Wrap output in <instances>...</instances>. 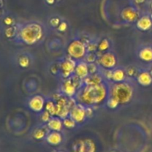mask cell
<instances>
[{
    "label": "cell",
    "instance_id": "obj_1",
    "mask_svg": "<svg viewBox=\"0 0 152 152\" xmlns=\"http://www.w3.org/2000/svg\"><path fill=\"white\" fill-rule=\"evenodd\" d=\"M75 97L78 103L86 107L99 105L106 102L108 97V87L105 83L98 86L83 85L78 90Z\"/></svg>",
    "mask_w": 152,
    "mask_h": 152
},
{
    "label": "cell",
    "instance_id": "obj_2",
    "mask_svg": "<svg viewBox=\"0 0 152 152\" xmlns=\"http://www.w3.org/2000/svg\"><path fill=\"white\" fill-rule=\"evenodd\" d=\"M19 39L28 45L37 44L44 36V28L40 23L33 22L24 25L17 34Z\"/></svg>",
    "mask_w": 152,
    "mask_h": 152
},
{
    "label": "cell",
    "instance_id": "obj_3",
    "mask_svg": "<svg viewBox=\"0 0 152 152\" xmlns=\"http://www.w3.org/2000/svg\"><path fill=\"white\" fill-rule=\"evenodd\" d=\"M134 88L127 82L113 83L108 87V96L114 98L119 102L120 105H125L132 101L134 96Z\"/></svg>",
    "mask_w": 152,
    "mask_h": 152
},
{
    "label": "cell",
    "instance_id": "obj_4",
    "mask_svg": "<svg viewBox=\"0 0 152 152\" xmlns=\"http://www.w3.org/2000/svg\"><path fill=\"white\" fill-rule=\"evenodd\" d=\"M67 53L69 57L77 61L83 60L87 54V46L81 39H73L67 47Z\"/></svg>",
    "mask_w": 152,
    "mask_h": 152
},
{
    "label": "cell",
    "instance_id": "obj_5",
    "mask_svg": "<svg viewBox=\"0 0 152 152\" xmlns=\"http://www.w3.org/2000/svg\"><path fill=\"white\" fill-rule=\"evenodd\" d=\"M77 61L69 57L64 59L59 65V73L64 79H68L72 77L75 71Z\"/></svg>",
    "mask_w": 152,
    "mask_h": 152
},
{
    "label": "cell",
    "instance_id": "obj_6",
    "mask_svg": "<svg viewBox=\"0 0 152 152\" xmlns=\"http://www.w3.org/2000/svg\"><path fill=\"white\" fill-rule=\"evenodd\" d=\"M96 62L104 69L112 70L117 66V59L114 53L106 51L102 53V55L97 58Z\"/></svg>",
    "mask_w": 152,
    "mask_h": 152
},
{
    "label": "cell",
    "instance_id": "obj_7",
    "mask_svg": "<svg viewBox=\"0 0 152 152\" xmlns=\"http://www.w3.org/2000/svg\"><path fill=\"white\" fill-rule=\"evenodd\" d=\"M69 117H71L77 123H83L88 117L87 107L82 104L76 103L69 113Z\"/></svg>",
    "mask_w": 152,
    "mask_h": 152
},
{
    "label": "cell",
    "instance_id": "obj_8",
    "mask_svg": "<svg viewBox=\"0 0 152 152\" xmlns=\"http://www.w3.org/2000/svg\"><path fill=\"white\" fill-rule=\"evenodd\" d=\"M140 60L143 63L152 66V44L146 43L140 46L137 52Z\"/></svg>",
    "mask_w": 152,
    "mask_h": 152
},
{
    "label": "cell",
    "instance_id": "obj_9",
    "mask_svg": "<svg viewBox=\"0 0 152 152\" xmlns=\"http://www.w3.org/2000/svg\"><path fill=\"white\" fill-rule=\"evenodd\" d=\"M45 99L41 95H35L29 99L28 106L31 111L36 113H41L44 111L45 105Z\"/></svg>",
    "mask_w": 152,
    "mask_h": 152
},
{
    "label": "cell",
    "instance_id": "obj_10",
    "mask_svg": "<svg viewBox=\"0 0 152 152\" xmlns=\"http://www.w3.org/2000/svg\"><path fill=\"white\" fill-rule=\"evenodd\" d=\"M140 13L133 7H127L123 9L121 12V17L126 22L132 23L136 22L140 17Z\"/></svg>",
    "mask_w": 152,
    "mask_h": 152
},
{
    "label": "cell",
    "instance_id": "obj_11",
    "mask_svg": "<svg viewBox=\"0 0 152 152\" xmlns=\"http://www.w3.org/2000/svg\"><path fill=\"white\" fill-rule=\"evenodd\" d=\"M62 94L68 97H75L76 94L78 91V89H77L76 85L74 84L71 77L65 79V81L63 82L62 86Z\"/></svg>",
    "mask_w": 152,
    "mask_h": 152
},
{
    "label": "cell",
    "instance_id": "obj_12",
    "mask_svg": "<svg viewBox=\"0 0 152 152\" xmlns=\"http://www.w3.org/2000/svg\"><path fill=\"white\" fill-rule=\"evenodd\" d=\"M136 26L141 31H151L152 19L149 13L141 16L136 22Z\"/></svg>",
    "mask_w": 152,
    "mask_h": 152
},
{
    "label": "cell",
    "instance_id": "obj_13",
    "mask_svg": "<svg viewBox=\"0 0 152 152\" xmlns=\"http://www.w3.org/2000/svg\"><path fill=\"white\" fill-rule=\"evenodd\" d=\"M74 75L77 76L78 78L83 80H84L89 75L88 65L86 61H77Z\"/></svg>",
    "mask_w": 152,
    "mask_h": 152
},
{
    "label": "cell",
    "instance_id": "obj_14",
    "mask_svg": "<svg viewBox=\"0 0 152 152\" xmlns=\"http://www.w3.org/2000/svg\"><path fill=\"white\" fill-rule=\"evenodd\" d=\"M137 82L142 87H148L152 85V77L148 69H143L140 71L137 77Z\"/></svg>",
    "mask_w": 152,
    "mask_h": 152
},
{
    "label": "cell",
    "instance_id": "obj_15",
    "mask_svg": "<svg viewBox=\"0 0 152 152\" xmlns=\"http://www.w3.org/2000/svg\"><path fill=\"white\" fill-rule=\"evenodd\" d=\"M96 146L91 140L86 139L79 142L77 145V151L78 152H95Z\"/></svg>",
    "mask_w": 152,
    "mask_h": 152
},
{
    "label": "cell",
    "instance_id": "obj_16",
    "mask_svg": "<svg viewBox=\"0 0 152 152\" xmlns=\"http://www.w3.org/2000/svg\"><path fill=\"white\" fill-rule=\"evenodd\" d=\"M47 127L53 132H61L62 128L64 127L62 120L59 117L53 116L48 122Z\"/></svg>",
    "mask_w": 152,
    "mask_h": 152
},
{
    "label": "cell",
    "instance_id": "obj_17",
    "mask_svg": "<svg viewBox=\"0 0 152 152\" xmlns=\"http://www.w3.org/2000/svg\"><path fill=\"white\" fill-rule=\"evenodd\" d=\"M103 82L102 76H101L99 73H96L94 74H89L84 80L83 83L86 86H98L102 84Z\"/></svg>",
    "mask_w": 152,
    "mask_h": 152
},
{
    "label": "cell",
    "instance_id": "obj_18",
    "mask_svg": "<svg viewBox=\"0 0 152 152\" xmlns=\"http://www.w3.org/2000/svg\"><path fill=\"white\" fill-rule=\"evenodd\" d=\"M126 71L123 68H114L112 70V78H111V82L113 83H121L124 82L126 78Z\"/></svg>",
    "mask_w": 152,
    "mask_h": 152
},
{
    "label": "cell",
    "instance_id": "obj_19",
    "mask_svg": "<svg viewBox=\"0 0 152 152\" xmlns=\"http://www.w3.org/2000/svg\"><path fill=\"white\" fill-rule=\"evenodd\" d=\"M47 142L53 145H57L60 144L62 141V136L59 132H53L48 134L46 137Z\"/></svg>",
    "mask_w": 152,
    "mask_h": 152
},
{
    "label": "cell",
    "instance_id": "obj_20",
    "mask_svg": "<svg viewBox=\"0 0 152 152\" xmlns=\"http://www.w3.org/2000/svg\"><path fill=\"white\" fill-rule=\"evenodd\" d=\"M47 129H49L48 128V129H45V128H39V129H36L34 133V137L36 140H42L44 137H47L48 134V133Z\"/></svg>",
    "mask_w": 152,
    "mask_h": 152
},
{
    "label": "cell",
    "instance_id": "obj_21",
    "mask_svg": "<svg viewBox=\"0 0 152 152\" xmlns=\"http://www.w3.org/2000/svg\"><path fill=\"white\" fill-rule=\"evenodd\" d=\"M45 109L46 111H48V112L51 114L52 117H53V116H56V103H55L53 101L48 100L47 102H45Z\"/></svg>",
    "mask_w": 152,
    "mask_h": 152
},
{
    "label": "cell",
    "instance_id": "obj_22",
    "mask_svg": "<svg viewBox=\"0 0 152 152\" xmlns=\"http://www.w3.org/2000/svg\"><path fill=\"white\" fill-rule=\"evenodd\" d=\"M110 48V42L108 39H103L98 43V51L105 53Z\"/></svg>",
    "mask_w": 152,
    "mask_h": 152
},
{
    "label": "cell",
    "instance_id": "obj_23",
    "mask_svg": "<svg viewBox=\"0 0 152 152\" xmlns=\"http://www.w3.org/2000/svg\"><path fill=\"white\" fill-rule=\"evenodd\" d=\"M62 123H63L64 127L68 129H74L76 127V126H77V123L71 117H70L69 116L68 117H66V118L63 119L62 120Z\"/></svg>",
    "mask_w": 152,
    "mask_h": 152
},
{
    "label": "cell",
    "instance_id": "obj_24",
    "mask_svg": "<svg viewBox=\"0 0 152 152\" xmlns=\"http://www.w3.org/2000/svg\"><path fill=\"white\" fill-rule=\"evenodd\" d=\"M106 103V105L111 109H115L117 107L120 105V103H119L117 99H115L114 98L111 97V96H108L107 98V100L105 102Z\"/></svg>",
    "mask_w": 152,
    "mask_h": 152
},
{
    "label": "cell",
    "instance_id": "obj_25",
    "mask_svg": "<svg viewBox=\"0 0 152 152\" xmlns=\"http://www.w3.org/2000/svg\"><path fill=\"white\" fill-rule=\"evenodd\" d=\"M97 56L95 53H87L85 56V61L87 63H94L97 60Z\"/></svg>",
    "mask_w": 152,
    "mask_h": 152
},
{
    "label": "cell",
    "instance_id": "obj_26",
    "mask_svg": "<svg viewBox=\"0 0 152 152\" xmlns=\"http://www.w3.org/2000/svg\"><path fill=\"white\" fill-rule=\"evenodd\" d=\"M16 33L18 34V31L16 30V28L15 27L11 26V27H9L7 28V29L5 30V36L7 37V38H13V37H15L16 34Z\"/></svg>",
    "mask_w": 152,
    "mask_h": 152
},
{
    "label": "cell",
    "instance_id": "obj_27",
    "mask_svg": "<svg viewBox=\"0 0 152 152\" xmlns=\"http://www.w3.org/2000/svg\"><path fill=\"white\" fill-rule=\"evenodd\" d=\"M139 70L137 69V68H135V67H129V68H128L127 70H126V74H127L129 77H137L138 74L140 73Z\"/></svg>",
    "mask_w": 152,
    "mask_h": 152
},
{
    "label": "cell",
    "instance_id": "obj_28",
    "mask_svg": "<svg viewBox=\"0 0 152 152\" xmlns=\"http://www.w3.org/2000/svg\"><path fill=\"white\" fill-rule=\"evenodd\" d=\"M19 65L22 68H28L30 65V59L27 56H22L19 59Z\"/></svg>",
    "mask_w": 152,
    "mask_h": 152
},
{
    "label": "cell",
    "instance_id": "obj_29",
    "mask_svg": "<svg viewBox=\"0 0 152 152\" xmlns=\"http://www.w3.org/2000/svg\"><path fill=\"white\" fill-rule=\"evenodd\" d=\"M86 46H87L88 53H95V51L98 50V44L94 42H89L88 44L86 45Z\"/></svg>",
    "mask_w": 152,
    "mask_h": 152
},
{
    "label": "cell",
    "instance_id": "obj_30",
    "mask_svg": "<svg viewBox=\"0 0 152 152\" xmlns=\"http://www.w3.org/2000/svg\"><path fill=\"white\" fill-rule=\"evenodd\" d=\"M40 117H41V120L43 122V123H48V122L50 120V118L52 117V116H51V114L48 112V111H46V110L45 109L44 111H42L41 112V116H40Z\"/></svg>",
    "mask_w": 152,
    "mask_h": 152
},
{
    "label": "cell",
    "instance_id": "obj_31",
    "mask_svg": "<svg viewBox=\"0 0 152 152\" xmlns=\"http://www.w3.org/2000/svg\"><path fill=\"white\" fill-rule=\"evenodd\" d=\"M88 71L89 74H96V73L98 72V66L96 65V64L94 63H88Z\"/></svg>",
    "mask_w": 152,
    "mask_h": 152
},
{
    "label": "cell",
    "instance_id": "obj_32",
    "mask_svg": "<svg viewBox=\"0 0 152 152\" xmlns=\"http://www.w3.org/2000/svg\"><path fill=\"white\" fill-rule=\"evenodd\" d=\"M60 19L58 17H53L50 20V24L52 27H54V28H57L59 26V25L60 24Z\"/></svg>",
    "mask_w": 152,
    "mask_h": 152
},
{
    "label": "cell",
    "instance_id": "obj_33",
    "mask_svg": "<svg viewBox=\"0 0 152 152\" xmlns=\"http://www.w3.org/2000/svg\"><path fill=\"white\" fill-rule=\"evenodd\" d=\"M67 28H68V25L65 22H61L59 26L57 27L58 31H60V32H64V31H66Z\"/></svg>",
    "mask_w": 152,
    "mask_h": 152
},
{
    "label": "cell",
    "instance_id": "obj_34",
    "mask_svg": "<svg viewBox=\"0 0 152 152\" xmlns=\"http://www.w3.org/2000/svg\"><path fill=\"white\" fill-rule=\"evenodd\" d=\"M4 23L6 25H8V26H11L13 24V19L10 16H7V17L4 18Z\"/></svg>",
    "mask_w": 152,
    "mask_h": 152
},
{
    "label": "cell",
    "instance_id": "obj_35",
    "mask_svg": "<svg viewBox=\"0 0 152 152\" xmlns=\"http://www.w3.org/2000/svg\"><path fill=\"white\" fill-rule=\"evenodd\" d=\"M145 1H146V0H134V2L137 4H141L145 3Z\"/></svg>",
    "mask_w": 152,
    "mask_h": 152
},
{
    "label": "cell",
    "instance_id": "obj_36",
    "mask_svg": "<svg viewBox=\"0 0 152 152\" xmlns=\"http://www.w3.org/2000/svg\"><path fill=\"white\" fill-rule=\"evenodd\" d=\"M45 1L48 4H53L55 1H56V0H45Z\"/></svg>",
    "mask_w": 152,
    "mask_h": 152
},
{
    "label": "cell",
    "instance_id": "obj_37",
    "mask_svg": "<svg viewBox=\"0 0 152 152\" xmlns=\"http://www.w3.org/2000/svg\"><path fill=\"white\" fill-rule=\"evenodd\" d=\"M2 7H3V2L1 0H0V14L2 13Z\"/></svg>",
    "mask_w": 152,
    "mask_h": 152
},
{
    "label": "cell",
    "instance_id": "obj_38",
    "mask_svg": "<svg viewBox=\"0 0 152 152\" xmlns=\"http://www.w3.org/2000/svg\"><path fill=\"white\" fill-rule=\"evenodd\" d=\"M149 7H150V10H151V12H152V1H151V2H150Z\"/></svg>",
    "mask_w": 152,
    "mask_h": 152
},
{
    "label": "cell",
    "instance_id": "obj_39",
    "mask_svg": "<svg viewBox=\"0 0 152 152\" xmlns=\"http://www.w3.org/2000/svg\"><path fill=\"white\" fill-rule=\"evenodd\" d=\"M149 72H150V74H151V77H152V66H151L149 68Z\"/></svg>",
    "mask_w": 152,
    "mask_h": 152
},
{
    "label": "cell",
    "instance_id": "obj_40",
    "mask_svg": "<svg viewBox=\"0 0 152 152\" xmlns=\"http://www.w3.org/2000/svg\"><path fill=\"white\" fill-rule=\"evenodd\" d=\"M149 14H150V16H151V19H152V12H151V13H150Z\"/></svg>",
    "mask_w": 152,
    "mask_h": 152
},
{
    "label": "cell",
    "instance_id": "obj_41",
    "mask_svg": "<svg viewBox=\"0 0 152 152\" xmlns=\"http://www.w3.org/2000/svg\"><path fill=\"white\" fill-rule=\"evenodd\" d=\"M56 1H60V0H56Z\"/></svg>",
    "mask_w": 152,
    "mask_h": 152
}]
</instances>
